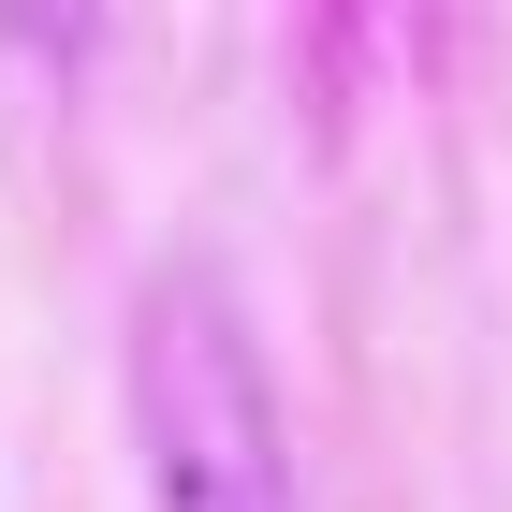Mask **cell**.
I'll return each instance as SVG.
<instances>
[{
    "label": "cell",
    "mask_w": 512,
    "mask_h": 512,
    "mask_svg": "<svg viewBox=\"0 0 512 512\" xmlns=\"http://www.w3.org/2000/svg\"><path fill=\"white\" fill-rule=\"evenodd\" d=\"M132 439H147L161 512H293V454H278L264 352L205 278H161L132 322Z\"/></svg>",
    "instance_id": "6da1fadb"
}]
</instances>
